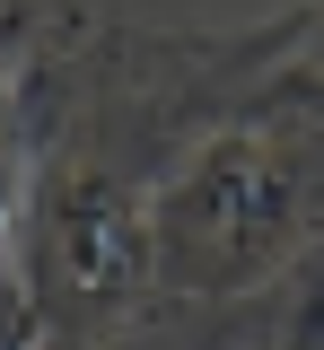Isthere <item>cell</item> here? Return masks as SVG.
<instances>
[{
    "mask_svg": "<svg viewBox=\"0 0 324 350\" xmlns=\"http://www.w3.org/2000/svg\"><path fill=\"white\" fill-rule=\"evenodd\" d=\"M18 149H9V140H0V245H9V237H18V228H27V219H18Z\"/></svg>",
    "mask_w": 324,
    "mask_h": 350,
    "instance_id": "cell-1",
    "label": "cell"
}]
</instances>
